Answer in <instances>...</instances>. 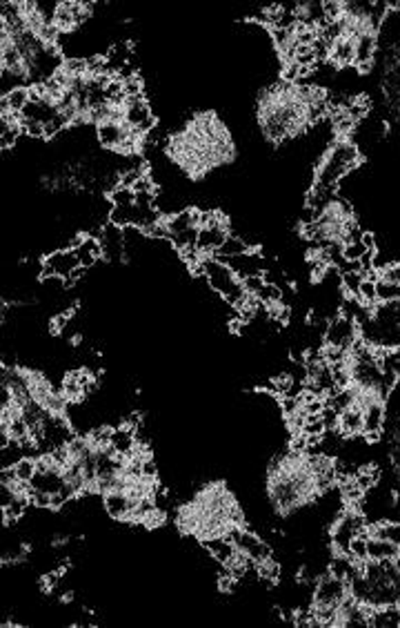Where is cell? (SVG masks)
Returning <instances> with one entry per match:
<instances>
[{
    "label": "cell",
    "mask_w": 400,
    "mask_h": 628,
    "mask_svg": "<svg viewBox=\"0 0 400 628\" xmlns=\"http://www.w3.org/2000/svg\"><path fill=\"white\" fill-rule=\"evenodd\" d=\"M347 555H349L353 561H367V559H369V557H367V532H365V535H358L356 539H351Z\"/></svg>",
    "instance_id": "cell-28"
},
{
    "label": "cell",
    "mask_w": 400,
    "mask_h": 628,
    "mask_svg": "<svg viewBox=\"0 0 400 628\" xmlns=\"http://www.w3.org/2000/svg\"><path fill=\"white\" fill-rule=\"evenodd\" d=\"M245 252H249L247 243H242L240 239L229 234V239L225 241V245L213 256H216V258H225V256H238V254H245Z\"/></svg>",
    "instance_id": "cell-24"
},
{
    "label": "cell",
    "mask_w": 400,
    "mask_h": 628,
    "mask_svg": "<svg viewBox=\"0 0 400 628\" xmlns=\"http://www.w3.org/2000/svg\"><path fill=\"white\" fill-rule=\"evenodd\" d=\"M367 252H369V250L365 248V243H363V241H353V243H345V245H343V258H345V261H349V263L360 261V258H363Z\"/></svg>",
    "instance_id": "cell-29"
},
{
    "label": "cell",
    "mask_w": 400,
    "mask_h": 628,
    "mask_svg": "<svg viewBox=\"0 0 400 628\" xmlns=\"http://www.w3.org/2000/svg\"><path fill=\"white\" fill-rule=\"evenodd\" d=\"M363 281H365V277H363V272H358V270L343 272V287H345V292L349 297H358V290H360Z\"/></svg>",
    "instance_id": "cell-25"
},
{
    "label": "cell",
    "mask_w": 400,
    "mask_h": 628,
    "mask_svg": "<svg viewBox=\"0 0 400 628\" xmlns=\"http://www.w3.org/2000/svg\"><path fill=\"white\" fill-rule=\"evenodd\" d=\"M110 448L122 457H129L136 448H138V439H136V430L129 426H120L112 433V441Z\"/></svg>",
    "instance_id": "cell-17"
},
{
    "label": "cell",
    "mask_w": 400,
    "mask_h": 628,
    "mask_svg": "<svg viewBox=\"0 0 400 628\" xmlns=\"http://www.w3.org/2000/svg\"><path fill=\"white\" fill-rule=\"evenodd\" d=\"M358 165V149L353 143H349L347 139L338 141L327 154L325 159L320 161L318 167V176H316V185L322 188H336V183L341 181L349 170Z\"/></svg>",
    "instance_id": "cell-2"
},
{
    "label": "cell",
    "mask_w": 400,
    "mask_h": 628,
    "mask_svg": "<svg viewBox=\"0 0 400 628\" xmlns=\"http://www.w3.org/2000/svg\"><path fill=\"white\" fill-rule=\"evenodd\" d=\"M329 60L336 67L356 65V40L351 36H343L341 40H336L329 50Z\"/></svg>",
    "instance_id": "cell-12"
},
{
    "label": "cell",
    "mask_w": 400,
    "mask_h": 628,
    "mask_svg": "<svg viewBox=\"0 0 400 628\" xmlns=\"http://www.w3.org/2000/svg\"><path fill=\"white\" fill-rule=\"evenodd\" d=\"M136 503L138 499L131 497L127 490H114V493L105 495V510L114 519H120V522H131Z\"/></svg>",
    "instance_id": "cell-8"
},
{
    "label": "cell",
    "mask_w": 400,
    "mask_h": 628,
    "mask_svg": "<svg viewBox=\"0 0 400 628\" xmlns=\"http://www.w3.org/2000/svg\"><path fill=\"white\" fill-rule=\"evenodd\" d=\"M83 268L78 256H76L73 250H58L54 254H49L47 258H45V266H42V279H69L71 274Z\"/></svg>",
    "instance_id": "cell-6"
},
{
    "label": "cell",
    "mask_w": 400,
    "mask_h": 628,
    "mask_svg": "<svg viewBox=\"0 0 400 628\" xmlns=\"http://www.w3.org/2000/svg\"><path fill=\"white\" fill-rule=\"evenodd\" d=\"M36 470H38V459H32V457H23L20 462L13 466V474H16V479L23 481V484L32 481Z\"/></svg>",
    "instance_id": "cell-21"
},
{
    "label": "cell",
    "mask_w": 400,
    "mask_h": 628,
    "mask_svg": "<svg viewBox=\"0 0 400 628\" xmlns=\"http://www.w3.org/2000/svg\"><path fill=\"white\" fill-rule=\"evenodd\" d=\"M380 279L392 281V283H398V285H400V263H389V266H384V268L380 270Z\"/></svg>",
    "instance_id": "cell-33"
},
{
    "label": "cell",
    "mask_w": 400,
    "mask_h": 628,
    "mask_svg": "<svg viewBox=\"0 0 400 628\" xmlns=\"http://www.w3.org/2000/svg\"><path fill=\"white\" fill-rule=\"evenodd\" d=\"M127 122V125L138 132L141 136L149 134L153 130V116H151V107L149 103L138 96V98H127L125 101V118H122Z\"/></svg>",
    "instance_id": "cell-7"
},
{
    "label": "cell",
    "mask_w": 400,
    "mask_h": 628,
    "mask_svg": "<svg viewBox=\"0 0 400 628\" xmlns=\"http://www.w3.org/2000/svg\"><path fill=\"white\" fill-rule=\"evenodd\" d=\"M263 277H265V274H254V277L240 279V281H242V287H245V292L252 295V297H256V295L260 292V287H263V285L267 283Z\"/></svg>",
    "instance_id": "cell-32"
},
{
    "label": "cell",
    "mask_w": 400,
    "mask_h": 628,
    "mask_svg": "<svg viewBox=\"0 0 400 628\" xmlns=\"http://www.w3.org/2000/svg\"><path fill=\"white\" fill-rule=\"evenodd\" d=\"M100 245H102V256L107 258H120L122 256V250H125V236H122L120 227L118 225H107L102 229V236H100Z\"/></svg>",
    "instance_id": "cell-14"
},
{
    "label": "cell",
    "mask_w": 400,
    "mask_h": 628,
    "mask_svg": "<svg viewBox=\"0 0 400 628\" xmlns=\"http://www.w3.org/2000/svg\"><path fill=\"white\" fill-rule=\"evenodd\" d=\"M338 430L345 437H353L363 433V408L360 406H351L341 412L338 417Z\"/></svg>",
    "instance_id": "cell-19"
},
{
    "label": "cell",
    "mask_w": 400,
    "mask_h": 628,
    "mask_svg": "<svg viewBox=\"0 0 400 628\" xmlns=\"http://www.w3.org/2000/svg\"><path fill=\"white\" fill-rule=\"evenodd\" d=\"M71 250L76 252V256H78V261H81V266L85 270L94 266L98 258L102 256V245L96 239H83V236L76 239L71 243Z\"/></svg>",
    "instance_id": "cell-13"
},
{
    "label": "cell",
    "mask_w": 400,
    "mask_h": 628,
    "mask_svg": "<svg viewBox=\"0 0 400 628\" xmlns=\"http://www.w3.org/2000/svg\"><path fill=\"white\" fill-rule=\"evenodd\" d=\"M220 261L232 268L238 279H247V277H254V274H265V261L254 252H245L238 256H225V258H220Z\"/></svg>",
    "instance_id": "cell-9"
},
{
    "label": "cell",
    "mask_w": 400,
    "mask_h": 628,
    "mask_svg": "<svg viewBox=\"0 0 400 628\" xmlns=\"http://www.w3.org/2000/svg\"><path fill=\"white\" fill-rule=\"evenodd\" d=\"M256 299L265 305V308H271L276 303H283V290L276 283H265L260 287V292L256 295Z\"/></svg>",
    "instance_id": "cell-23"
},
{
    "label": "cell",
    "mask_w": 400,
    "mask_h": 628,
    "mask_svg": "<svg viewBox=\"0 0 400 628\" xmlns=\"http://www.w3.org/2000/svg\"><path fill=\"white\" fill-rule=\"evenodd\" d=\"M353 477H356V484L360 486L363 493H367V490L378 481V470L376 468H363L358 474H353Z\"/></svg>",
    "instance_id": "cell-31"
},
{
    "label": "cell",
    "mask_w": 400,
    "mask_h": 628,
    "mask_svg": "<svg viewBox=\"0 0 400 628\" xmlns=\"http://www.w3.org/2000/svg\"><path fill=\"white\" fill-rule=\"evenodd\" d=\"M384 421V401H369L363 406V433L369 441H378Z\"/></svg>",
    "instance_id": "cell-10"
},
{
    "label": "cell",
    "mask_w": 400,
    "mask_h": 628,
    "mask_svg": "<svg viewBox=\"0 0 400 628\" xmlns=\"http://www.w3.org/2000/svg\"><path fill=\"white\" fill-rule=\"evenodd\" d=\"M112 201H114V207H125V205L136 203V194H134L131 188H122V185H118V188L112 192Z\"/></svg>",
    "instance_id": "cell-30"
},
{
    "label": "cell",
    "mask_w": 400,
    "mask_h": 628,
    "mask_svg": "<svg viewBox=\"0 0 400 628\" xmlns=\"http://www.w3.org/2000/svg\"><path fill=\"white\" fill-rule=\"evenodd\" d=\"M369 537H378V539H387L396 546H400V524L396 522H380L367 530Z\"/></svg>",
    "instance_id": "cell-20"
},
{
    "label": "cell",
    "mask_w": 400,
    "mask_h": 628,
    "mask_svg": "<svg viewBox=\"0 0 400 628\" xmlns=\"http://www.w3.org/2000/svg\"><path fill=\"white\" fill-rule=\"evenodd\" d=\"M367 557L372 561H394L400 559V546L387 542V539H378V537H369L367 535Z\"/></svg>",
    "instance_id": "cell-15"
},
{
    "label": "cell",
    "mask_w": 400,
    "mask_h": 628,
    "mask_svg": "<svg viewBox=\"0 0 400 628\" xmlns=\"http://www.w3.org/2000/svg\"><path fill=\"white\" fill-rule=\"evenodd\" d=\"M327 433V426L322 421V415H310L302 426V435L307 437H322Z\"/></svg>",
    "instance_id": "cell-27"
},
{
    "label": "cell",
    "mask_w": 400,
    "mask_h": 628,
    "mask_svg": "<svg viewBox=\"0 0 400 628\" xmlns=\"http://www.w3.org/2000/svg\"><path fill=\"white\" fill-rule=\"evenodd\" d=\"M363 305H367V308H374V305L378 303V297H376V281L372 279H365L360 283V290H358V297H356Z\"/></svg>",
    "instance_id": "cell-26"
},
{
    "label": "cell",
    "mask_w": 400,
    "mask_h": 628,
    "mask_svg": "<svg viewBox=\"0 0 400 628\" xmlns=\"http://www.w3.org/2000/svg\"><path fill=\"white\" fill-rule=\"evenodd\" d=\"M203 546L207 548V553L223 566H229V564H232V559L238 555V548L229 542L225 535H218V537H205Z\"/></svg>",
    "instance_id": "cell-11"
},
{
    "label": "cell",
    "mask_w": 400,
    "mask_h": 628,
    "mask_svg": "<svg viewBox=\"0 0 400 628\" xmlns=\"http://www.w3.org/2000/svg\"><path fill=\"white\" fill-rule=\"evenodd\" d=\"M29 101H32V89L11 87L9 91L3 94V103H0V107H3V114H20L29 105Z\"/></svg>",
    "instance_id": "cell-18"
},
{
    "label": "cell",
    "mask_w": 400,
    "mask_h": 628,
    "mask_svg": "<svg viewBox=\"0 0 400 628\" xmlns=\"http://www.w3.org/2000/svg\"><path fill=\"white\" fill-rule=\"evenodd\" d=\"M376 297H378V303L400 301V285L392 283V281H384V279H378L376 281Z\"/></svg>",
    "instance_id": "cell-22"
},
{
    "label": "cell",
    "mask_w": 400,
    "mask_h": 628,
    "mask_svg": "<svg viewBox=\"0 0 400 628\" xmlns=\"http://www.w3.org/2000/svg\"><path fill=\"white\" fill-rule=\"evenodd\" d=\"M200 274H205V279H207V283H209V287L213 290V292H218L229 305H234V308H238V310L252 297V295L245 292L242 281L236 277V272L216 256H205L203 258V263H200Z\"/></svg>",
    "instance_id": "cell-1"
},
{
    "label": "cell",
    "mask_w": 400,
    "mask_h": 628,
    "mask_svg": "<svg viewBox=\"0 0 400 628\" xmlns=\"http://www.w3.org/2000/svg\"><path fill=\"white\" fill-rule=\"evenodd\" d=\"M349 595L347 581L331 575L329 571L325 575H320L316 581V590L312 597V606H331V608H341L343 600Z\"/></svg>",
    "instance_id": "cell-4"
},
{
    "label": "cell",
    "mask_w": 400,
    "mask_h": 628,
    "mask_svg": "<svg viewBox=\"0 0 400 628\" xmlns=\"http://www.w3.org/2000/svg\"><path fill=\"white\" fill-rule=\"evenodd\" d=\"M356 40V67L360 72H369L372 69V60L376 54V34H360L353 38Z\"/></svg>",
    "instance_id": "cell-16"
},
{
    "label": "cell",
    "mask_w": 400,
    "mask_h": 628,
    "mask_svg": "<svg viewBox=\"0 0 400 628\" xmlns=\"http://www.w3.org/2000/svg\"><path fill=\"white\" fill-rule=\"evenodd\" d=\"M363 243H365V248L369 250V252H376V243H374V234L372 232H363V239H360Z\"/></svg>",
    "instance_id": "cell-34"
},
{
    "label": "cell",
    "mask_w": 400,
    "mask_h": 628,
    "mask_svg": "<svg viewBox=\"0 0 400 628\" xmlns=\"http://www.w3.org/2000/svg\"><path fill=\"white\" fill-rule=\"evenodd\" d=\"M365 515L360 510H345L341 515V519L334 524V530H331V542H334V548L336 553H343L347 555L349 550V544L351 539H356L358 535H365Z\"/></svg>",
    "instance_id": "cell-3"
},
{
    "label": "cell",
    "mask_w": 400,
    "mask_h": 628,
    "mask_svg": "<svg viewBox=\"0 0 400 628\" xmlns=\"http://www.w3.org/2000/svg\"><path fill=\"white\" fill-rule=\"evenodd\" d=\"M358 324L353 319L338 314L329 321V326L325 330V346H334V348H343V350H351V346L356 343L358 339Z\"/></svg>",
    "instance_id": "cell-5"
}]
</instances>
